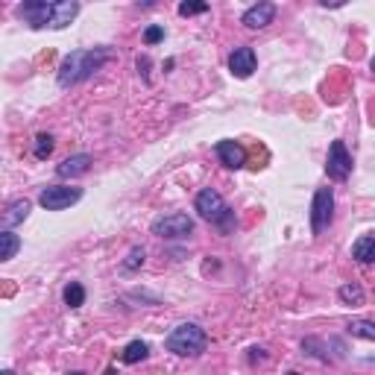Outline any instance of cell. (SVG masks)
Here are the masks:
<instances>
[{"label": "cell", "instance_id": "22", "mask_svg": "<svg viewBox=\"0 0 375 375\" xmlns=\"http://www.w3.org/2000/svg\"><path fill=\"white\" fill-rule=\"evenodd\" d=\"M144 255H147L144 246H132L129 255H126V261H124V270H138L144 264Z\"/></svg>", "mask_w": 375, "mask_h": 375}, {"label": "cell", "instance_id": "23", "mask_svg": "<svg viewBox=\"0 0 375 375\" xmlns=\"http://www.w3.org/2000/svg\"><path fill=\"white\" fill-rule=\"evenodd\" d=\"M144 42H147V44H159V42H165V27H159V24L147 27V32H144Z\"/></svg>", "mask_w": 375, "mask_h": 375}, {"label": "cell", "instance_id": "13", "mask_svg": "<svg viewBox=\"0 0 375 375\" xmlns=\"http://www.w3.org/2000/svg\"><path fill=\"white\" fill-rule=\"evenodd\" d=\"M76 15H80V4H76V0H62V4H53V24H50V30H65Z\"/></svg>", "mask_w": 375, "mask_h": 375}, {"label": "cell", "instance_id": "4", "mask_svg": "<svg viewBox=\"0 0 375 375\" xmlns=\"http://www.w3.org/2000/svg\"><path fill=\"white\" fill-rule=\"evenodd\" d=\"M150 232L155 234V238H165V241H179V238H188V234L194 232V220L188 214L182 211H170V214H162L155 217Z\"/></svg>", "mask_w": 375, "mask_h": 375}, {"label": "cell", "instance_id": "19", "mask_svg": "<svg viewBox=\"0 0 375 375\" xmlns=\"http://www.w3.org/2000/svg\"><path fill=\"white\" fill-rule=\"evenodd\" d=\"M62 299H65V305H68V308H83V305H85V287H83L80 282L65 285Z\"/></svg>", "mask_w": 375, "mask_h": 375}, {"label": "cell", "instance_id": "5", "mask_svg": "<svg viewBox=\"0 0 375 375\" xmlns=\"http://www.w3.org/2000/svg\"><path fill=\"white\" fill-rule=\"evenodd\" d=\"M334 220V191L331 188H317L311 203V232L323 234Z\"/></svg>", "mask_w": 375, "mask_h": 375}, {"label": "cell", "instance_id": "17", "mask_svg": "<svg viewBox=\"0 0 375 375\" xmlns=\"http://www.w3.org/2000/svg\"><path fill=\"white\" fill-rule=\"evenodd\" d=\"M338 296H340L343 305H352V308L364 305V287H361L358 282H346V285L338 290Z\"/></svg>", "mask_w": 375, "mask_h": 375}, {"label": "cell", "instance_id": "28", "mask_svg": "<svg viewBox=\"0 0 375 375\" xmlns=\"http://www.w3.org/2000/svg\"><path fill=\"white\" fill-rule=\"evenodd\" d=\"M4 375H15V372H12V369H4Z\"/></svg>", "mask_w": 375, "mask_h": 375}, {"label": "cell", "instance_id": "3", "mask_svg": "<svg viewBox=\"0 0 375 375\" xmlns=\"http://www.w3.org/2000/svg\"><path fill=\"white\" fill-rule=\"evenodd\" d=\"M194 208L200 211L203 220H208V223H214V226H220L223 232H229L232 223H234V211L226 206V200H223V196L217 194L214 188H203L200 194H196Z\"/></svg>", "mask_w": 375, "mask_h": 375}, {"label": "cell", "instance_id": "2", "mask_svg": "<svg viewBox=\"0 0 375 375\" xmlns=\"http://www.w3.org/2000/svg\"><path fill=\"white\" fill-rule=\"evenodd\" d=\"M167 352L173 355H182V358H194V355H203L208 349V334L196 326V323H182V326H176L170 334H167V340H165Z\"/></svg>", "mask_w": 375, "mask_h": 375}, {"label": "cell", "instance_id": "21", "mask_svg": "<svg viewBox=\"0 0 375 375\" xmlns=\"http://www.w3.org/2000/svg\"><path fill=\"white\" fill-rule=\"evenodd\" d=\"M53 135H47V132H42L35 138V147H32V153H35V159H47V155L53 153Z\"/></svg>", "mask_w": 375, "mask_h": 375}, {"label": "cell", "instance_id": "16", "mask_svg": "<svg viewBox=\"0 0 375 375\" xmlns=\"http://www.w3.org/2000/svg\"><path fill=\"white\" fill-rule=\"evenodd\" d=\"M18 249H21V238L12 232V229H4L0 232V261H12Z\"/></svg>", "mask_w": 375, "mask_h": 375}, {"label": "cell", "instance_id": "10", "mask_svg": "<svg viewBox=\"0 0 375 375\" xmlns=\"http://www.w3.org/2000/svg\"><path fill=\"white\" fill-rule=\"evenodd\" d=\"M255 68H258V59H255V50L252 47H238V50L229 56V71L238 76V80H246V76H252Z\"/></svg>", "mask_w": 375, "mask_h": 375}, {"label": "cell", "instance_id": "15", "mask_svg": "<svg viewBox=\"0 0 375 375\" xmlns=\"http://www.w3.org/2000/svg\"><path fill=\"white\" fill-rule=\"evenodd\" d=\"M27 217H30V203H27V200L9 203V208L4 211V229H12V226H18V223H24Z\"/></svg>", "mask_w": 375, "mask_h": 375}, {"label": "cell", "instance_id": "25", "mask_svg": "<svg viewBox=\"0 0 375 375\" xmlns=\"http://www.w3.org/2000/svg\"><path fill=\"white\" fill-rule=\"evenodd\" d=\"M147 71H150V59L141 56V59H138V73H144V80H147Z\"/></svg>", "mask_w": 375, "mask_h": 375}, {"label": "cell", "instance_id": "8", "mask_svg": "<svg viewBox=\"0 0 375 375\" xmlns=\"http://www.w3.org/2000/svg\"><path fill=\"white\" fill-rule=\"evenodd\" d=\"M18 18H21L24 24H30L32 30H50L53 4H47V0H27V4L18 6Z\"/></svg>", "mask_w": 375, "mask_h": 375}, {"label": "cell", "instance_id": "12", "mask_svg": "<svg viewBox=\"0 0 375 375\" xmlns=\"http://www.w3.org/2000/svg\"><path fill=\"white\" fill-rule=\"evenodd\" d=\"M91 170V155L88 153H76L71 159H65L62 165L56 167V173L62 176V179H76V176H83Z\"/></svg>", "mask_w": 375, "mask_h": 375}, {"label": "cell", "instance_id": "11", "mask_svg": "<svg viewBox=\"0 0 375 375\" xmlns=\"http://www.w3.org/2000/svg\"><path fill=\"white\" fill-rule=\"evenodd\" d=\"M273 18H275V6L267 4V0H261V4H255V6H249V9L244 12L241 21H244L249 30H264V27L273 24Z\"/></svg>", "mask_w": 375, "mask_h": 375}, {"label": "cell", "instance_id": "27", "mask_svg": "<svg viewBox=\"0 0 375 375\" xmlns=\"http://www.w3.org/2000/svg\"><path fill=\"white\" fill-rule=\"evenodd\" d=\"M369 68H372V71H375V56H372V59H369Z\"/></svg>", "mask_w": 375, "mask_h": 375}, {"label": "cell", "instance_id": "9", "mask_svg": "<svg viewBox=\"0 0 375 375\" xmlns=\"http://www.w3.org/2000/svg\"><path fill=\"white\" fill-rule=\"evenodd\" d=\"M214 153H217V159H220V165H226L229 170H241L246 165V150L238 141H217Z\"/></svg>", "mask_w": 375, "mask_h": 375}, {"label": "cell", "instance_id": "20", "mask_svg": "<svg viewBox=\"0 0 375 375\" xmlns=\"http://www.w3.org/2000/svg\"><path fill=\"white\" fill-rule=\"evenodd\" d=\"M349 334H352V338H361V340H375V323H369V320H352L349 323Z\"/></svg>", "mask_w": 375, "mask_h": 375}, {"label": "cell", "instance_id": "26", "mask_svg": "<svg viewBox=\"0 0 375 375\" xmlns=\"http://www.w3.org/2000/svg\"><path fill=\"white\" fill-rule=\"evenodd\" d=\"M103 375H117V369H114V367H109V369H106Z\"/></svg>", "mask_w": 375, "mask_h": 375}, {"label": "cell", "instance_id": "1", "mask_svg": "<svg viewBox=\"0 0 375 375\" xmlns=\"http://www.w3.org/2000/svg\"><path fill=\"white\" fill-rule=\"evenodd\" d=\"M114 59V50L112 47H88V50H73L62 59V65H59V73L56 80L62 88H73L85 83L88 76H94L103 65H109Z\"/></svg>", "mask_w": 375, "mask_h": 375}, {"label": "cell", "instance_id": "14", "mask_svg": "<svg viewBox=\"0 0 375 375\" xmlns=\"http://www.w3.org/2000/svg\"><path fill=\"white\" fill-rule=\"evenodd\" d=\"M352 258L361 261V264H372L375 261V238L372 234H361L352 246Z\"/></svg>", "mask_w": 375, "mask_h": 375}, {"label": "cell", "instance_id": "24", "mask_svg": "<svg viewBox=\"0 0 375 375\" xmlns=\"http://www.w3.org/2000/svg\"><path fill=\"white\" fill-rule=\"evenodd\" d=\"M203 12H208V4H179V15H182V18L203 15Z\"/></svg>", "mask_w": 375, "mask_h": 375}, {"label": "cell", "instance_id": "29", "mask_svg": "<svg viewBox=\"0 0 375 375\" xmlns=\"http://www.w3.org/2000/svg\"><path fill=\"white\" fill-rule=\"evenodd\" d=\"M71 375H85V372H71Z\"/></svg>", "mask_w": 375, "mask_h": 375}, {"label": "cell", "instance_id": "18", "mask_svg": "<svg viewBox=\"0 0 375 375\" xmlns=\"http://www.w3.org/2000/svg\"><path fill=\"white\" fill-rule=\"evenodd\" d=\"M147 355H150V346H147L144 340H132V343L121 352V361H124V364H138V361H144Z\"/></svg>", "mask_w": 375, "mask_h": 375}, {"label": "cell", "instance_id": "6", "mask_svg": "<svg viewBox=\"0 0 375 375\" xmlns=\"http://www.w3.org/2000/svg\"><path fill=\"white\" fill-rule=\"evenodd\" d=\"M80 200H83V188H71V185H50L38 194V203L47 211H65Z\"/></svg>", "mask_w": 375, "mask_h": 375}, {"label": "cell", "instance_id": "7", "mask_svg": "<svg viewBox=\"0 0 375 375\" xmlns=\"http://www.w3.org/2000/svg\"><path fill=\"white\" fill-rule=\"evenodd\" d=\"M326 173L334 182H346L352 176V155L343 141H331L328 155H326Z\"/></svg>", "mask_w": 375, "mask_h": 375}]
</instances>
